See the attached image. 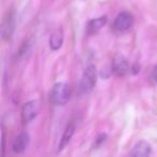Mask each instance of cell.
Instances as JSON below:
<instances>
[{"label":"cell","mask_w":157,"mask_h":157,"mask_svg":"<svg viewBox=\"0 0 157 157\" xmlns=\"http://www.w3.org/2000/svg\"><path fill=\"white\" fill-rule=\"evenodd\" d=\"M151 153H152V147H151L150 143L146 141H140L133 146L129 155L136 157H144L150 156Z\"/></svg>","instance_id":"8"},{"label":"cell","mask_w":157,"mask_h":157,"mask_svg":"<svg viewBox=\"0 0 157 157\" xmlns=\"http://www.w3.org/2000/svg\"><path fill=\"white\" fill-rule=\"evenodd\" d=\"M112 69H113V72L116 75H125L130 71L129 61L123 55H117L113 59Z\"/></svg>","instance_id":"6"},{"label":"cell","mask_w":157,"mask_h":157,"mask_svg":"<svg viewBox=\"0 0 157 157\" xmlns=\"http://www.w3.org/2000/svg\"><path fill=\"white\" fill-rule=\"evenodd\" d=\"M63 33L61 29H58V30L54 31L52 33L50 38V48L52 50L56 51L59 50L63 45Z\"/></svg>","instance_id":"11"},{"label":"cell","mask_w":157,"mask_h":157,"mask_svg":"<svg viewBox=\"0 0 157 157\" xmlns=\"http://www.w3.org/2000/svg\"><path fill=\"white\" fill-rule=\"evenodd\" d=\"M15 28V13L13 10L9 11L6 14L5 18L2 21V28H1V33L2 38L5 40H10L12 38V35L14 33Z\"/></svg>","instance_id":"5"},{"label":"cell","mask_w":157,"mask_h":157,"mask_svg":"<svg viewBox=\"0 0 157 157\" xmlns=\"http://www.w3.org/2000/svg\"><path fill=\"white\" fill-rule=\"evenodd\" d=\"M40 110V103L38 100H30L23 105L22 120L25 124H29L37 117Z\"/></svg>","instance_id":"4"},{"label":"cell","mask_w":157,"mask_h":157,"mask_svg":"<svg viewBox=\"0 0 157 157\" xmlns=\"http://www.w3.org/2000/svg\"><path fill=\"white\" fill-rule=\"evenodd\" d=\"M74 131H75V126H74L73 123H70L67 126V128H66L65 132H63V138H61V140H60V143H59V145H58L59 152L63 151V148L69 144V142L71 141L72 137H73V135H74Z\"/></svg>","instance_id":"10"},{"label":"cell","mask_w":157,"mask_h":157,"mask_svg":"<svg viewBox=\"0 0 157 157\" xmlns=\"http://www.w3.org/2000/svg\"><path fill=\"white\" fill-rule=\"evenodd\" d=\"M97 82V72L95 66L90 65L84 71L78 84V90L82 94H88L94 90Z\"/></svg>","instance_id":"2"},{"label":"cell","mask_w":157,"mask_h":157,"mask_svg":"<svg viewBox=\"0 0 157 157\" xmlns=\"http://www.w3.org/2000/svg\"><path fill=\"white\" fill-rule=\"evenodd\" d=\"M71 90L68 84L59 82L53 85L50 93V100L55 105H63L70 100Z\"/></svg>","instance_id":"1"},{"label":"cell","mask_w":157,"mask_h":157,"mask_svg":"<svg viewBox=\"0 0 157 157\" xmlns=\"http://www.w3.org/2000/svg\"><path fill=\"white\" fill-rule=\"evenodd\" d=\"M29 141H30V138H29L28 132L26 131H23L21 132L15 139L13 140V143H12V151L16 154H21V153H24L26 151V148L29 145Z\"/></svg>","instance_id":"7"},{"label":"cell","mask_w":157,"mask_h":157,"mask_svg":"<svg viewBox=\"0 0 157 157\" xmlns=\"http://www.w3.org/2000/svg\"><path fill=\"white\" fill-rule=\"evenodd\" d=\"M107 22H108V17L105 15L90 20L87 24V27H86L87 33L88 35H95V33H97L98 31L101 30V28H102L105 24H107Z\"/></svg>","instance_id":"9"},{"label":"cell","mask_w":157,"mask_h":157,"mask_svg":"<svg viewBox=\"0 0 157 157\" xmlns=\"http://www.w3.org/2000/svg\"><path fill=\"white\" fill-rule=\"evenodd\" d=\"M150 80L153 83L157 84V66L153 69L152 73H151V75H150Z\"/></svg>","instance_id":"12"},{"label":"cell","mask_w":157,"mask_h":157,"mask_svg":"<svg viewBox=\"0 0 157 157\" xmlns=\"http://www.w3.org/2000/svg\"><path fill=\"white\" fill-rule=\"evenodd\" d=\"M133 22H135V18L130 12H121L114 18L112 29L117 33H126L133 26Z\"/></svg>","instance_id":"3"}]
</instances>
